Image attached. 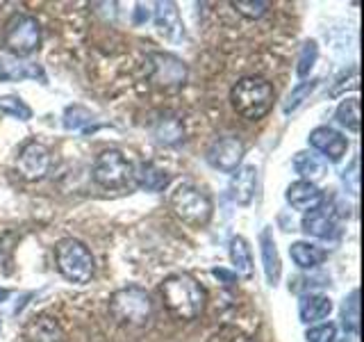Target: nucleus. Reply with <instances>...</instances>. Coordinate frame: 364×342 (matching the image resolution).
<instances>
[{
    "label": "nucleus",
    "mask_w": 364,
    "mask_h": 342,
    "mask_svg": "<svg viewBox=\"0 0 364 342\" xmlns=\"http://www.w3.org/2000/svg\"><path fill=\"white\" fill-rule=\"evenodd\" d=\"M3 43H5V48L16 57H26L34 53L41 43L39 21L30 14H23V11L21 14H14L5 23Z\"/></svg>",
    "instance_id": "6"
},
{
    "label": "nucleus",
    "mask_w": 364,
    "mask_h": 342,
    "mask_svg": "<svg viewBox=\"0 0 364 342\" xmlns=\"http://www.w3.org/2000/svg\"><path fill=\"white\" fill-rule=\"evenodd\" d=\"M28 342H62V331L50 319H39L30 326Z\"/></svg>",
    "instance_id": "23"
},
{
    "label": "nucleus",
    "mask_w": 364,
    "mask_h": 342,
    "mask_svg": "<svg viewBox=\"0 0 364 342\" xmlns=\"http://www.w3.org/2000/svg\"><path fill=\"white\" fill-rule=\"evenodd\" d=\"M303 231L305 235H312L318 239H335L339 235V224L335 212L326 208V205H318L316 210L305 212L303 217Z\"/></svg>",
    "instance_id": "12"
},
{
    "label": "nucleus",
    "mask_w": 364,
    "mask_h": 342,
    "mask_svg": "<svg viewBox=\"0 0 364 342\" xmlns=\"http://www.w3.org/2000/svg\"><path fill=\"white\" fill-rule=\"evenodd\" d=\"M316 85H318V80H310V83H301V85L296 87V89L291 91V94H289V100H287V105H284V112H294V110L299 108L301 103L316 89Z\"/></svg>",
    "instance_id": "28"
},
{
    "label": "nucleus",
    "mask_w": 364,
    "mask_h": 342,
    "mask_svg": "<svg viewBox=\"0 0 364 342\" xmlns=\"http://www.w3.org/2000/svg\"><path fill=\"white\" fill-rule=\"evenodd\" d=\"M259 247H262V265H264L267 281L269 285H278L282 267H280L278 247H276V239H273L271 228H264V231L259 233Z\"/></svg>",
    "instance_id": "16"
},
{
    "label": "nucleus",
    "mask_w": 364,
    "mask_h": 342,
    "mask_svg": "<svg viewBox=\"0 0 364 342\" xmlns=\"http://www.w3.org/2000/svg\"><path fill=\"white\" fill-rule=\"evenodd\" d=\"M244 142L235 135H223L216 137L208 148V162L223 171V174H235L244 160Z\"/></svg>",
    "instance_id": "9"
},
{
    "label": "nucleus",
    "mask_w": 364,
    "mask_h": 342,
    "mask_svg": "<svg viewBox=\"0 0 364 342\" xmlns=\"http://www.w3.org/2000/svg\"><path fill=\"white\" fill-rule=\"evenodd\" d=\"M337 121L350 133H360V98H346L337 108Z\"/></svg>",
    "instance_id": "22"
},
{
    "label": "nucleus",
    "mask_w": 364,
    "mask_h": 342,
    "mask_svg": "<svg viewBox=\"0 0 364 342\" xmlns=\"http://www.w3.org/2000/svg\"><path fill=\"white\" fill-rule=\"evenodd\" d=\"M230 262L237 276L242 279L253 276V254H250V247L242 235L230 239Z\"/></svg>",
    "instance_id": "21"
},
{
    "label": "nucleus",
    "mask_w": 364,
    "mask_h": 342,
    "mask_svg": "<svg viewBox=\"0 0 364 342\" xmlns=\"http://www.w3.org/2000/svg\"><path fill=\"white\" fill-rule=\"evenodd\" d=\"M335 333L337 328L335 324H316L312 328H307V342H335Z\"/></svg>",
    "instance_id": "29"
},
{
    "label": "nucleus",
    "mask_w": 364,
    "mask_h": 342,
    "mask_svg": "<svg viewBox=\"0 0 364 342\" xmlns=\"http://www.w3.org/2000/svg\"><path fill=\"white\" fill-rule=\"evenodd\" d=\"M255 187H257V169L253 165H244L239 167L232 180H230V192H232V199L239 205H248L255 197Z\"/></svg>",
    "instance_id": "15"
},
{
    "label": "nucleus",
    "mask_w": 364,
    "mask_h": 342,
    "mask_svg": "<svg viewBox=\"0 0 364 342\" xmlns=\"http://www.w3.org/2000/svg\"><path fill=\"white\" fill-rule=\"evenodd\" d=\"M284 199L291 205L294 210L299 212H312L316 210L318 205H323V192L318 190L314 182H307V180H296L287 187L284 192Z\"/></svg>",
    "instance_id": "13"
},
{
    "label": "nucleus",
    "mask_w": 364,
    "mask_h": 342,
    "mask_svg": "<svg viewBox=\"0 0 364 342\" xmlns=\"http://www.w3.org/2000/svg\"><path fill=\"white\" fill-rule=\"evenodd\" d=\"M171 210L191 228H203L212 219V199L196 185H180L171 194Z\"/></svg>",
    "instance_id": "5"
},
{
    "label": "nucleus",
    "mask_w": 364,
    "mask_h": 342,
    "mask_svg": "<svg viewBox=\"0 0 364 342\" xmlns=\"http://www.w3.org/2000/svg\"><path fill=\"white\" fill-rule=\"evenodd\" d=\"M273 100H276V91H273L269 80L259 76H246L237 80L230 89L232 110L246 121L264 119L273 108Z\"/></svg>",
    "instance_id": "3"
},
{
    "label": "nucleus",
    "mask_w": 364,
    "mask_h": 342,
    "mask_svg": "<svg viewBox=\"0 0 364 342\" xmlns=\"http://www.w3.org/2000/svg\"><path fill=\"white\" fill-rule=\"evenodd\" d=\"M0 112L7 114V117L21 119V121L32 119V110L18 96H0Z\"/></svg>",
    "instance_id": "25"
},
{
    "label": "nucleus",
    "mask_w": 364,
    "mask_h": 342,
    "mask_svg": "<svg viewBox=\"0 0 364 342\" xmlns=\"http://www.w3.org/2000/svg\"><path fill=\"white\" fill-rule=\"evenodd\" d=\"M16 169L26 180H41L50 169V151L39 142H28L18 153Z\"/></svg>",
    "instance_id": "10"
},
{
    "label": "nucleus",
    "mask_w": 364,
    "mask_h": 342,
    "mask_svg": "<svg viewBox=\"0 0 364 342\" xmlns=\"http://www.w3.org/2000/svg\"><path fill=\"white\" fill-rule=\"evenodd\" d=\"M230 5L237 14H242L244 19H250V21L262 19L271 7V3H267V0H235Z\"/></svg>",
    "instance_id": "24"
},
{
    "label": "nucleus",
    "mask_w": 364,
    "mask_h": 342,
    "mask_svg": "<svg viewBox=\"0 0 364 342\" xmlns=\"http://www.w3.org/2000/svg\"><path fill=\"white\" fill-rule=\"evenodd\" d=\"M294 169H296V174L301 176V180L314 182L316 185V180L323 178L326 174V160L312 151H301L294 155Z\"/></svg>",
    "instance_id": "19"
},
{
    "label": "nucleus",
    "mask_w": 364,
    "mask_h": 342,
    "mask_svg": "<svg viewBox=\"0 0 364 342\" xmlns=\"http://www.w3.org/2000/svg\"><path fill=\"white\" fill-rule=\"evenodd\" d=\"M289 256L301 269H316L318 265L326 262L328 251L316 244H310V242H294L289 247Z\"/></svg>",
    "instance_id": "20"
},
{
    "label": "nucleus",
    "mask_w": 364,
    "mask_h": 342,
    "mask_svg": "<svg viewBox=\"0 0 364 342\" xmlns=\"http://www.w3.org/2000/svg\"><path fill=\"white\" fill-rule=\"evenodd\" d=\"M164 308L180 322H191L203 315L208 304V292L189 274H171L159 285Z\"/></svg>",
    "instance_id": "1"
},
{
    "label": "nucleus",
    "mask_w": 364,
    "mask_h": 342,
    "mask_svg": "<svg viewBox=\"0 0 364 342\" xmlns=\"http://www.w3.org/2000/svg\"><path fill=\"white\" fill-rule=\"evenodd\" d=\"M153 137L164 146H178L180 142H185V123L176 114L164 112L153 123Z\"/></svg>",
    "instance_id": "14"
},
{
    "label": "nucleus",
    "mask_w": 364,
    "mask_h": 342,
    "mask_svg": "<svg viewBox=\"0 0 364 342\" xmlns=\"http://www.w3.org/2000/svg\"><path fill=\"white\" fill-rule=\"evenodd\" d=\"M232 342H255V340H250V338H244V336H242V338H235Z\"/></svg>",
    "instance_id": "30"
},
{
    "label": "nucleus",
    "mask_w": 364,
    "mask_h": 342,
    "mask_svg": "<svg viewBox=\"0 0 364 342\" xmlns=\"http://www.w3.org/2000/svg\"><path fill=\"white\" fill-rule=\"evenodd\" d=\"M307 140H310V146L314 151H318L323 155V160H330V162H339L348 151L346 137L337 133L335 128H328V125H318V128H314Z\"/></svg>",
    "instance_id": "11"
},
{
    "label": "nucleus",
    "mask_w": 364,
    "mask_h": 342,
    "mask_svg": "<svg viewBox=\"0 0 364 342\" xmlns=\"http://www.w3.org/2000/svg\"><path fill=\"white\" fill-rule=\"evenodd\" d=\"M109 315L119 326L128 331H146L155 319V308L151 294L146 290L128 285L112 294L109 299Z\"/></svg>",
    "instance_id": "2"
},
{
    "label": "nucleus",
    "mask_w": 364,
    "mask_h": 342,
    "mask_svg": "<svg viewBox=\"0 0 364 342\" xmlns=\"http://www.w3.org/2000/svg\"><path fill=\"white\" fill-rule=\"evenodd\" d=\"M148 78L162 91H178L187 83V66L171 53H151L146 57Z\"/></svg>",
    "instance_id": "8"
},
{
    "label": "nucleus",
    "mask_w": 364,
    "mask_h": 342,
    "mask_svg": "<svg viewBox=\"0 0 364 342\" xmlns=\"http://www.w3.org/2000/svg\"><path fill=\"white\" fill-rule=\"evenodd\" d=\"M333 313V301L326 294H305L299 304V315L303 324H316Z\"/></svg>",
    "instance_id": "18"
},
{
    "label": "nucleus",
    "mask_w": 364,
    "mask_h": 342,
    "mask_svg": "<svg viewBox=\"0 0 364 342\" xmlns=\"http://www.w3.org/2000/svg\"><path fill=\"white\" fill-rule=\"evenodd\" d=\"M316 55H318V48L314 41H305L303 48H301V55H299V66H296V73L299 78H305L307 73L312 71V66L316 62Z\"/></svg>",
    "instance_id": "27"
},
{
    "label": "nucleus",
    "mask_w": 364,
    "mask_h": 342,
    "mask_svg": "<svg viewBox=\"0 0 364 342\" xmlns=\"http://www.w3.org/2000/svg\"><path fill=\"white\" fill-rule=\"evenodd\" d=\"M0 7H3V3H0Z\"/></svg>",
    "instance_id": "32"
},
{
    "label": "nucleus",
    "mask_w": 364,
    "mask_h": 342,
    "mask_svg": "<svg viewBox=\"0 0 364 342\" xmlns=\"http://www.w3.org/2000/svg\"><path fill=\"white\" fill-rule=\"evenodd\" d=\"M55 262L60 274L71 283L85 285L94 279L96 274V260L91 256V251L85 242L73 237L60 239L55 247Z\"/></svg>",
    "instance_id": "4"
},
{
    "label": "nucleus",
    "mask_w": 364,
    "mask_h": 342,
    "mask_svg": "<svg viewBox=\"0 0 364 342\" xmlns=\"http://www.w3.org/2000/svg\"><path fill=\"white\" fill-rule=\"evenodd\" d=\"M91 176L105 190H125L132 182V162L121 151L109 148L96 157Z\"/></svg>",
    "instance_id": "7"
},
{
    "label": "nucleus",
    "mask_w": 364,
    "mask_h": 342,
    "mask_svg": "<svg viewBox=\"0 0 364 342\" xmlns=\"http://www.w3.org/2000/svg\"><path fill=\"white\" fill-rule=\"evenodd\" d=\"M132 182L146 192H162L168 185V176L164 169H159L153 162H139L132 167Z\"/></svg>",
    "instance_id": "17"
},
{
    "label": "nucleus",
    "mask_w": 364,
    "mask_h": 342,
    "mask_svg": "<svg viewBox=\"0 0 364 342\" xmlns=\"http://www.w3.org/2000/svg\"><path fill=\"white\" fill-rule=\"evenodd\" d=\"M168 26H173V30H180V21H178L176 5L159 3L157 5V28H159V32H164V34H168V37H171Z\"/></svg>",
    "instance_id": "26"
},
{
    "label": "nucleus",
    "mask_w": 364,
    "mask_h": 342,
    "mask_svg": "<svg viewBox=\"0 0 364 342\" xmlns=\"http://www.w3.org/2000/svg\"><path fill=\"white\" fill-rule=\"evenodd\" d=\"M341 342H348V340H341Z\"/></svg>",
    "instance_id": "31"
}]
</instances>
